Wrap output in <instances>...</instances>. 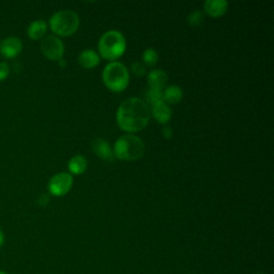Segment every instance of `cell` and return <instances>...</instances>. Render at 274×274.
<instances>
[{"label":"cell","instance_id":"1","mask_svg":"<svg viewBox=\"0 0 274 274\" xmlns=\"http://www.w3.org/2000/svg\"><path fill=\"white\" fill-rule=\"evenodd\" d=\"M149 105L139 97H130L121 103L117 111L118 126L126 132H139L150 120Z\"/></svg>","mask_w":274,"mask_h":274},{"label":"cell","instance_id":"2","mask_svg":"<svg viewBox=\"0 0 274 274\" xmlns=\"http://www.w3.org/2000/svg\"><path fill=\"white\" fill-rule=\"evenodd\" d=\"M97 48L104 59L113 61L120 58L124 54L127 41L121 32L109 30L101 37Z\"/></svg>","mask_w":274,"mask_h":274},{"label":"cell","instance_id":"3","mask_svg":"<svg viewBox=\"0 0 274 274\" xmlns=\"http://www.w3.org/2000/svg\"><path fill=\"white\" fill-rule=\"evenodd\" d=\"M114 156L122 161H135L144 156L145 144L135 135L120 136L115 142Z\"/></svg>","mask_w":274,"mask_h":274},{"label":"cell","instance_id":"4","mask_svg":"<svg viewBox=\"0 0 274 274\" xmlns=\"http://www.w3.org/2000/svg\"><path fill=\"white\" fill-rule=\"evenodd\" d=\"M103 82L109 90L114 92L123 91L130 82L129 71L121 62L112 61L103 70Z\"/></svg>","mask_w":274,"mask_h":274},{"label":"cell","instance_id":"5","mask_svg":"<svg viewBox=\"0 0 274 274\" xmlns=\"http://www.w3.org/2000/svg\"><path fill=\"white\" fill-rule=\"evenodd\" d=\"M53 32L60 37H70L79 29L80 17L72 10H61L49 18Z\"/></svg>","mask_w":274,"mask_h":274},{"label":"cell","instance_id":"6","mask_svg":"<svg viewBox=\"0 0 274 274\" xmlns=\"http://www.w3.org/2000/svg\"><path fill=\"white\" fill-rule=\"evenodd\" d=\"M41 52L49 60L59 61L64 54L62 41L56 36H47L41 43Z\"/></svg>","mask_w":274,"mask_h":274},{"label":"cell","instance_id":"7","mask_svg":"<svg viewBox=\"0 0 274 274\" xmlns=\"http://www.w3.org/2000/svg\"><path fill=\"white\" fill-rule=\"evenodd\" d=\"M73 177L69 172H59L53 176L48 182V190L55 196H63L70 192Z\"/></svg>","mask_w":274,"mask_h":274},{"label":"cell","instance_id":"8","mask_svg":"<svg viewBox=\"0 0 274 274\" xmlns=\"http://www.w3.org/2000/svg\"><path fill=\"white\" fill-rule=\"evenodd\" d=\"M23 49V43L17 37H8L0 42V53L6 58H15Z\"/></svg>","mask_w":274,"mask_h":274},{"label":"cell","instance_id":"9","mask_svg":"<svg viewBox=\"0 0 274 274\" xmlns=\"http://www.w3.org/2000/svg\"><path fill=\"white\" fill-rule=\"evenodd\" d=\"M149 108H150V114H152V116L155 117V119L159 123L165 124L171 118V109L169 105L164 100L155 102L149 106Z\"/></svg>","mask_w":274,"mask_h":274},{"label":"cell","instance_id":"10","mask_svg":"<svg viewBox=\"0 0 274 274\" xmlns=\"http://www.w3.org/2000/svg\"><path fill=\"white\" fill-rule=\"evenodd\" d=\"M91 148H92V151L100 159L104 161H108V162L114 161L115 159L114 152L111 148V145H109L105 139H102V138L93 139L91 142Z\"/></svg>","mask_w":274,"mask_h":274},{"label":"cell","instance_id":"11","mask_svg":"<svg viewBox=\"0 0 274 274\" xmlns=\"http://www.w3.org/2000/svg\"><path fill=\"white\" fill-rule=\"evenodd\" d=\"M228 3L226 0H207L204 4L205 12L212 17H220L226 13Z\"/></svg>","mask_w":274,"mask_h":274},{"label":"cell","instance_id":"12","mask_svg":"<svg viewBox=\"0 0 274 274\" xmlns=\"http://www.w3.org/2000/svg\"><path fill=\"white\" fill-rule=\"evenodd\" d=\"M168 83V76L163 70H152L148 75V84L151 88L163 91L166 88Z\"/></svg>","mask_w":274,"mask_h":274},{"label":"cell","instance_id":"13","mask_svg":"<svg viewBox=\"0 0 274 274\" xmlns=\"http://www.w3.org/2000/svg\"><path fill=\"white\" fill-rule=\"evenodd\" d=\"M79 62L84 69H92L100 63V56L93 49H85L80 54Z\"/></svg>","mask_w":274,"mask_h":274},{"label":"cell","instance_id":"14","mask_svg":"<svg viewBox=\"0 0 274 274\" xmlns=\"http://www.w3.org/2000/svg\"><path fill=\"white\" fill-rule=\"evenodd\" d=\"M183 97V91L177 85H170L163 91V100L168 105L179 103Z\"/></svg>","mask_w":274,"mask_h":274},{"label":"cell","instance_id":"15","mask_svg":"<svg viewBox=\"0 0 274 274\" xmlns=\"http://www.w3.org/2000/svg\"><path fill=\"white\" fill-rule=\"evenodd\" d=\"M47 31V24L43 19H38L32 21L28 27V36L32 40H39L45 36Z\"/></svg>","mask_w":274,"mask_h":274},{"label":"cell","instance_id":"16","mask_svg":"<svg viewBox=\"0 0 274 274\" xmlns=\"http://www.w3.org/2000/svg\"><path fill=\"white\" fill-rule=\"evenodd\" d=\"M87 165H88L87 159L81 155L73 157L68 164L70 171L75 175H82L87 169Z\"/></svg>","mask_w":274,"mask_h":274},{"label":"cell","instance_id":"17","mask_svg":"<svg viewBox=\"0 0 274 274\" xmlns=\"http://www.w3.org/2000/svg\"><path fill=\"white\" fill-rule=\"evenodd\" d=\"M145 97H146V100H144V101L150 106L151 104H153L157 101L163 100V91L149 87V88L145 92Z\"/></svg>","mask_w":274,"mask_h":274},{"label":"cell","instance_id":"18","mask_svg":"<svg viewBox=\"0 0 274 274\" xmlns=\"http://www.w3.org/2000/svg\"><path fill=\"white\" fill-rule=\"evenodd\" d=\"M142 60L149 67H153L159 60V54L155 48H147L142 54Z\"/></svg>","mask_w":274,"mask_h":274},{"label":"cell","instance_id":"19","mask_svg":"<svg viewBox=\"0 0 274 274\" xmlns=\"http://www.w3.org/2000/svg\"><path fill=\"white\" fill-rule=\"evenodd\" d=\"M204 21V14L202 11L200 10H195L194 12H192L189 16H188V23L192 26V27H197L200 26Z\"/></svg>","mask_w":274,"mask_h":274},{"label":"cell","instance_id":"20","mask_svg":"<svg viewBox=\"0 0 274 274\" xmlns=\"http://www.w3.org/2000/svg\"><path fill=\"white\" fill-rule=\"evenodd\" d=\"M131 70H132V72L134 73V75L137 76V78H141V76H144L146 73L144 64L138 61L132 63V65H131Z\"/></svg>","mask_w":274,"mask_h":274},{"label":"cell","instance_id":"21","mask_svg":"<svg viewBox=\"0 0 274 274\" xmlns=\"http://www.w3.org/2000/svg\"><path fill=\"white\" fill-rule=\"evenodd\" d=\"M10 74L9 64L5 61L0 62V81H5Z\"/></svg>","mask_w":274,"mask_h":274},{"label":"cell","instance_id":"22","mask_svg":"<svg viewBox=\"0 0 274 274\" xmlns=\"http://www.w3.org/2000/svg\"><path fill=\"white\" fill-rule=\"evenodd\" d=\"M48 202H49V196L46 195V194L41 195V196L39 197V200H38V204H39L40 206H42V207L46 206V205L48 204Z\"/></svg>","mask_w":274,"mask_h":274},{"label":"cell","instance_id":"23","mask_svg":"<svg viewBox=\"0 0 274 274\" xmlns=\"http://www.w3.org/2000/svg\"><path fill=\"white\" fill-rule=\"evenodd\" d=\"M163 135L165 138L167 139H170L172 137V130L169 128V127H166V128H164L163 129Z\"/></svg>","mask_w":274,"mask_h":274},{"label":"cell","instance_id":"24","mask_svg":"<svg viewBox=\"0 0 274 274\" xmlns=\"http://www.w3.org/2000/svg\"><path fill=\"white\" fill-rule=\"evenodd\" d=\"M5 240H6V237H5V233L3 232V229L0 228V247H2L5 243Z\"/></svg>","mask_w":274,"mask_h":274},{"label":"cell","instance_id":"25","mask_svg":"<svg viewBox=\"0 0 274 274\" xmlns=\"http://www.w3.org/2000/svg\"><path fill=\"white\" fill-rule=\"evenodd\" d=\"M58 62H59V65H60V67H62V68H63V67H65V61H64V59H63V58H62V59H60Z\"/></svg>","mask_w":274,"mask_h":274},{"label":"cell","instance_id":"26","mask_svg":"<svg viewBox=\"0 0 274 274\" xmlns=\"http://www.w3.org/2000/svg\"><path fill=\"white\" fill-rule=\"evenodd\" d=\"M0 274H8L6 271H3V270H0Z\"/></svg>","mask_w":274,"mask_h":274}]
</instances>
